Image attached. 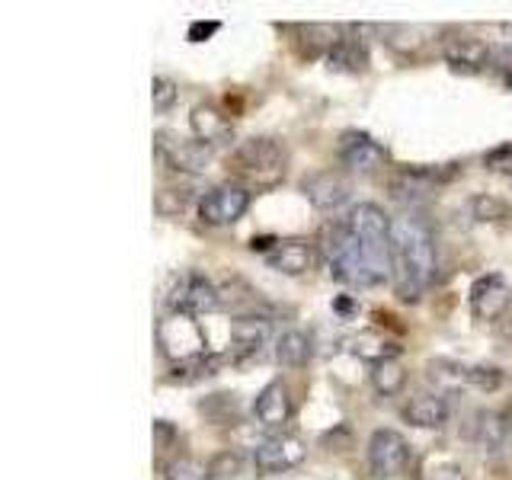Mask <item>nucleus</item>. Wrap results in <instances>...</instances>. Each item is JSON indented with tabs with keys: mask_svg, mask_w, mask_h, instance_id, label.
Returning a JSON list of instances; mask_svg holds the SVG:
<instances>
[{
	"mask_svg": "<svg viewBox=\"0 0 512 480\" xmlns=\"http://www.w3.org/2000/svg\"><path fill=\"white\" fill-rule=\"evenodd\" d=\"M436 279V237L432 224L407 208L391 218V282L400 301H420Z\"/></svg>",
	"mask_w": 512,
	"mask_h": 480,
	"instance_id": "f257e3e1",
	"label": "nucleus"
},
{
	"mask_svg": "<svg viewBox=\"0 0 512 480\" xmlns=\"http://www.w3.org/2000/svg\"><path fill=\"white\" fill-rule=\"evenodd\" d=\"M320 256L330 269V276L343 285H356V288H372L381 285L384 276L372 266V260L365 256L362 244L352 237L346 218L343 221H327L324 231H320Z\"/></svg>",
	"mask_w": 512,
	"mask_h": 480,
	"instance_id": "f03ea898",
	"label": "nucleus"
},
{
	"mask_svg": "<svg viewBox=\"0 0 512 480\" xmlns=\"http://www.w3.org/2000/svg\"><path fill=\"white\" fill-rule=\"evenodd\" d=\"M285 164H288V151L279 138H247L240 141L228 157V170L256 189H269L285 180Z\"/></svg>",
	"mask_w": 512,
	"mask_h": 480,
	"instance_id": "7ed1b4c3",
	"label": "nucleus"
},
{
	"mask_svg": "<svg viewBox=\"0 0 512 480\" xmlns=\"http://www.w3.org/2000/svg\"><path fill=\"white\" fill-rule=\"evenodd\" d=\"M157 346L160 352L173 362H189V359H199L205 356V333L199 327V320L192 314H180V311H167L164 317L157 320Z\"/></svg>",
	"mask_w": 512,
	"mask_h": 480,
	"instance_id": "20e7f679",
	"label": "nucleus"
},
{
	"mask_svg": "<svg viewBox=\"0 0 512 480\" xmlns=\"http://www.w3.org/2000/svg\"><path fill=\"white\" fill-rule=\"evenodd\" d=\"M167 308L180 311V314H208L221 308V288L202 276V272H183V276L173 279V288L167 292Z\"/></svg>",
	"mask_w": 512,
	"mask_h": 480,
	"instance_id": "39448f33",
	"label": "nucleus"
},
{
	"mask_svg": "<svg viewBox=\"0 0 512 480\" xmlns=\"http://www.w3.org/2000/svg\"><path fill=\"white\" fill-rule=\"evenodd\" d=\"M458 173V164H445V167H426V164H416V167H400L391 176V196L397 202H423L436 192L442 183H448L452 176Z\"/></svg>",
	"mask_w": 512,
	"mask_h": 480,
	"instance_id": "423d86ee",
	"label": "nucleus"
},
{
	"mask_svg": "<svg viewBox=\"0 0 512 480\" xmlns=\"http://www.w3.org/2000/svg\"><path fill=\"white\" fill-rule=\"evenodd\" d=\"M304 458H308V445H304V439L292 436V432H272V436H266L253 448V468L263 477L292 471Z\"/></svg>",
	"mask_w": 512,
	"mask_h": 480,
	"instance_id": "0eeeda50",
	"label": "nucleus"
},
{
	"mask_svg": "<svg viewBox=\"0 0 512 480\" xmlns=\"http://www.w3.org/2000/svg\"><path fill=\"white\" fill-rule=\"evenodd\" d=\"M247 208H250L247 186H237V183L212 186L199 199V221L208 224V228H228V224L244 218Z\"/></svg>",
	"mask_w": 512,
	"mask_h": 480,
	"instance_id": "6e6552de",
	"label": "nucleus"
},
{
	"mask_svg": "<svg viewBox=\"0 0 512 480\" xmlns=\"http://www.w3.org/2000/svg\"><path fill=\"white\" fill-rule=\"evenodd\" d=\"M410 464V442L397 429H375L368 439V468L378 480L400 477Z\"/></svg>",
	"mask_w": 512,
	"mask_h": 480,
	"instance_id": "1a4fd4ad",
	"label": "nucleus"
},
{
	"mask_svg": "<svg viewBox=\"0 0 512 480\" xmlns=\"http://www.w3.org/2000/svg\"><path fill=\"white\" fill-rule=\"evenodd\" d=\"M336 157H340V164L349 173H362V176L378 173L388 164V151H384L368 132H359V128H349V132L340 135V141H336Z\"/></svg>",
	"mask_w": 512,
	"mask_h": 480,
	"instance_id": "9d476101",
	"label": "nucleus"
},
{
	"mask_svg": "<svg viewBox=\"0 0 512 480\" xmlns=\"http://www.w3.org/2000/svg\"><path fill=\"white\" fill-rule=\"evenodd\" d=\"M154 148L157 154L167 160L170 170L180 173H202L212 164V148L202 144L199 138H183L173 132H157L154 135Z\"/></svg>",
	"mask_w": 512,
	"mask_h": 480,
	"instance_id": "9b49d317",
	"label": "nucleus"
},
{
	"mask_svg": "<svg viewBox=\"0 0 512 480\" xmlns=\"http://www.w3.org/2000/svg\"><path fill=\"white\" fill-rule=\"evenodd\" d=\"M439 48L442 58L464 74H480L493 61V48L484 39L471 36V32H445L439 39Z\"/></svg>",
	"mask_w": 512,
	"mask_h": 480,
	"instance_id": "f8f14e48",
	"label": "nucleus"
},
{
	"mask_svg": "<svg viewBox=\"0 0 512 480\" xmlns=\"http://www.w3.org/2000/svg\"><path fill=\"white\" fill-rule=\"evenodd\" d=\"M301 192L317 212H340L352 196V183L343 170H314L301 180Z\"/></svg>",
	"mask_w": 512,
	"mask_h": 480,
	"instance_id": "ddd939ff",
	"label": "nucleus"
},
{
	"mask_svg": "<svg viewBox=\"0 0 512 480\" xmlns=\"http://www.w3.org/2000/svg\"><path fill=\"white\" fill-rule=\"evenodd\" d=\"M468 301H471V314L477 320H484V324H493V320H500L509 304H512V292L503 276H496V272H487V276H477L471 282V292H468Z\"/></svg>",
	"mask_w": 512,
	"mask_h": 480,
	"instance_id": "4468645a",
	"label": "nucleus"
},
{
	"mask_svg": "<svg viewBox=\"0 0 512 480\" xmlns=\"http://www.w3.org/2000/svg\"><path fill=\"white\" fill-rule=\"evenodd\" d=\"M272 336V324L266 314H240L231 320V343H234V359H253L260 356L263 346Z\"/></svg>",
	"mask_w": 512,
	"mask_h": 480,
	"instance_id": "2eb2a0df",
	"label": "nucleus"
},
{
	"mask_svg": "<svg viewBox=\"0 0 512 480\" xmlns=\"http://www.w3.org/2000/svg\"><path fill=\"white\" fill-rule=\"evenodd\" d=\"M317 260V250L311 240L304 237H288V240H279L276 247L266 253V263L282 272V276H304Z\"/></svg>",
	"mask_w": 512,
	"mask_h": 480,
	"instance_id": "dca6fc26",
	"label": "nucleus"
},
{
	"mask_svg": "<svg viewBox=\"0 0 512 480\" xmlns=\"http://www.w3.org/2000/svg\"><path fill=\"white\" fill-rule=\"evenodd\" d=\"M292 410H295L292 407V394H288V388L282 381H269L253 400V416L269 429L285 426L288 420H292Z\"/></svg>",
	"mask_w": 512,
	"mask_h": 480,
	"instance_id": "f3484780",
	"label": "nucleus"
},
{
	"mask_svg": "<svg viewBox=\"0 0 512 480\" xmlns=\"http://www.w3.org/2000/svg\"><path fill=\"white\" fill-rule=\"evenodd\" d=\"M509 439H512V426L503 410H480L474 416V442L480 452H487V455L503 452Z\"/></svg>",
	"mask_w": 512,
	"mask_h": 480,
	"instance_id": "a211bd4d",
	"label": "nucleus"
},
{
	"mask_svg": "<svg viewBox=\"0 0 512 480\" xmlns=\"http://www.w3.org/2000/svg\"><path fill=\"white\" fill-rule=\"evenodd\" d=\"M189 125H192V138H199L202 144H208V148L231 141V135H234L231 119L215 106H196L189 116Z\"/></svg>",
	"mask_w": 512,
	"mask_h": 480,
	"instance_id": "6ab92c4d",
	"label": "nucleus"
},
{
	"mask_svg": "<svg viewBox=\"0 0 512 480\" xmlns=\"http://www.w3.org/2000/svg\"><path fill=\"white\" fill-rule=\"evenodd\" d=\"M404 420L420 429H439L448 420V404L442 394H416L404 407Z\"/></svg>",
	"mask_w": 512,
	"mask_h": 480,
	"instance_id": "aec40b11",
	"label": "nucleus"
},
{
	"mask_svg": "<svg viewBox=\"0 0 512 480\" xmlns=\"http://www.w3.org/2000/svg\"><path fill=\"white\" fill-rule=\"evenodd\" d=\"M349 352H352V356L365 359V362L378 365V362L397 359V356H400V346L391 343L388 336L375 333V330H362V333H356V336L349 340Z\"/></svg>",
	"mask_w": 512,
	"mask_h": 480,
	"instance_id": "412c9836",
	"label": "nucleus"
},
{
	"mask_svg": "<svg viewBox=\"0 0 512 480\" xmlns=\"http://www.w3.org/2000/svg\"><path fill=\"white\" fill-rule=\"evenodd\" d=\"M314 356L311 336L301 330H285L282 336H276V362L285 368H304Z\"/></svg>",
	"mask_w": 512,
	"mask_h": 480,
	"instance_id": "4be33fe9",
	"label": "nucleus"
},
{
	"mask_svg": "<svg viewBox=\"0 0 512 480\" xmlns=\"http://www.w3.org/2000/svg\"><path fill=\"white\" fill-rule=\"evenodd\" d=\"M327 68L340 74H362L368 68V52L359 39H340L327 52Z\"/></svg>",
	"mask_w": 512,
	"mask_h": 480,
	"instance_id": "5701e85b",
	"label": "nucleus"
},
{
	"mask_svg": "<svg viewBox=\"0 0 512 480\" xmlns=\"http://www.w3.org/2000/svg\"><path fill=\"white\" fill-rule=\"evenodd\" d=\"M407 384V368L400 365V359H388V362H378L372 365V388L381 397H394L404 391Z\"/></svg>",
	"mask_w": 512,
	"mask_h": 480,
	"instance_id": "b1692460",
	"label": "nucleus"
},
{
	"mask_svg": "<svg viewBox=\"0 0 512 480\" xmlns=\"http://www.w3.org/2000/svg\"><path fill=\"white\" fill-rule=\"evenodd\" d=\"M224 365L221 356H212V352H205V356L199 359H189V362H180V365H173V372H170V381H199V378H208V375H218V368Z\"/></svg>",
	"mask_w": 512,
	"mask_h": 480,
	"instance_id": "393cba45",
	"label": "nucleus"
},
{
	"mask_svg": "<svg viewBox=\"0 0 512 480\" xmlns=\"http://www.w3.org/2000/svg\"><path fill=\"white\" fill-rule=\"evenodd\" d=\"M164 477L167 480H212V468L192 455H176L167 461Z\"/></svg>",
	"mask_w": 512,
	"mask_h": 480,
	"instance_id": "a878e982",
	"label": "nucleus"
},
{
	"mask_svg": "<svg viewBox=\"0 0 512 480\" xmlns=\"http://www.w3.org/2000/svg\"><path fill=\"white\" fill-rule=\"evenodd\" d=\"M471 215H474V221H490V224H496V221H509L512 218V208H509V202H503L500 196H474L471 199Z\"/></svg>",
	"mask_w": 512,
	"mask_h": 480,
	"instance_id": "bb28decb",
	"label": "nucleus"
},
{
	"mask_svg": "<svg viewBox=\"0 0 512 480\" xmlns=\"http://www.w3.org/2000/svg\"><path fill=\"white\" fill-rule=\"evenodd\" d=\"M416 480H464V471L445 458H426Z\"/></svg>",
	"mask_w": 512,
	"mask_h": 480,
	"instance_id": "cd10ccee",
	"label": "nucleus"
},
{
	"mask_svg": "<svg viewBox=\"0 0 512 480\" xmlns=\"http://www.w3.org/2000/svg\"><path fill=\"white\" fill-rule=\"evenodd\" d=\"M176 96H180V87L173 84L170 77H154L151 80V103H154V112H170Z\"/></svg>",
	"mask_w": 512,
	"mask_h": 480,
	"instance_id": "c85d7f7f",
	"label": "nucleus"
},
{
	"mask_svg": "<svg viewBox=\"0 0 512 480\" xmlns=\"http://www.w3.org/2000/svg\"><path fill=\"white\" fill-rule=\"evenodd\" d=\"M468 384L477 391H496L503 384V372L493 365H468Z\"/></svg>",
	"mask_w": 512,
	"mask_h": 480,
	"instance_id": "c756f323",
	"label": "nucleus"
},
{
	"mask_svg": "<svg viewBox=\"0 0 512 480\" xmlns=\"http://www.w3.org/2000/svg\"><path fill=\"white\" fill-rule=\"evenodd\" d=\"M189 199H192L189 189H160L154 199V208L160 215H180Z\"/></svg>",
	"mask_w": 512,
	"mask_h": 480,
	"instance_id": "7c9ffc66",
	"label": "nucleus"
},
{
	"mask_svg": "<svg viewBox=\"0 0 512 480\" xmlns=\"http://www.w3.org/2000/svg\"><path fill=\"white\" fill-rule=\"evenodd\" d=\"M484 167L493 173H503L512 180V141H506V144H500V148H493L490 154H484Z\"/></svg>",
	"mask_w": 512,
	"mask_h": 480,
	"instance_id": "2f4dec72",
	"label": "nucleus"
},
{
	"mask_svg": "<svg viewBox=\"0 0 512 480\" xmlns=\"http://www.w3.org/2000/svg\"><path fill=\"white\" fill-rule=\"evenodd\" d=\"M208 468H212V477L215 480L237 477L240 474V455L237 452H218L212 461H208Z\"/></svg>",
	"mask_w": 512,
	"mask_h": 480,
	"instance_id": "473e14b6",
	"label": "nucleus"
},
{
	"mask_svg": "<svg viewBox=\"0 0 512 480\" xmlns=\"http://www.w3.org/2000/svg\"><path fill=\"white\" fill-rule=\"evenodd\" d=\"M221 29V23H192L189 26V42H205L208 36H215V32Z\"/></svg>",
	"mask_w": 512,
	"mask_h": 480,
	"instance_id": "72a5a7b5",
	"label": "nucleus"
},
{
	"mask_svg": "<svg viewBox=\"0 0 512 480\" xmlns=\"http://www.w3.org/2000/svg\"><path fill=\"white\" fill-rule=\"evenodd\" d=\"M493 61L503 64L506 74H512V39H506V42H500L493 48Z\"/></svg>",
	"mask_w": 512,
	"mask_h": 480,
	"instance_id": "f704fd0d",
	"label": "nucleus"
},
{
	"mask_svg": "<svg viewBox=\"0 0 512 480\" xmlns=\"http://www.w3.org/2000/svg\"><path fill=\"white\" fill-rule=\"evenodd\" d=\"M170 439H173V426H170L167 420H157V423H154V442H157L160 448H164Z\"/></svg>",
	"mask_w": 512,
	"mask_h": 480,
	"instance_id": "c9c22d12",
	"label": "nucleus"
},
{
	"mask_svg": "<svg viewBox=\"0 0 512 480\" xmlns=\"http://www.w3.org/2000/svg\"><path fill=\"white\" fill-rule=\"evenodd\" d=\"M506 84H509V87H512V74H506Z\"/></svg>",
	"mask_w": 512,
	"mask_h": 480,
	"instance_id": "e433bc0d",
	"label": "nucleus"
}]
</instances>
